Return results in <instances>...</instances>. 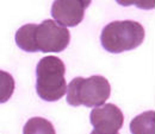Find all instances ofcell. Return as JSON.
<instances>
[{"instance_id": "1", "label": "cell", "mask_w": 155, "mask_h": 134, "mask_svg": "<svg viewBox=\"0 0 155 134\" xmlns=\"http://www.w3.org/2000/svg\"><path fill=\"white\" fill-rule=\"evenodd\" d=\"M144 39V29L135 20H115L101 31V46L112 54L134 50Z\"/></svg>"}, {"instance_id": "2", "label": "cell", "mask_w": 155, "mask_h": 134, "mask_svg": "<svg viewBox=\"0 0 155 134\" xmlns=\"http://www.w3.org/2000/svg\"><path fill=\"white\" fill-rule=\"evenodd\" d=\"M66 65L55 56L42 58L36 68V92L38 96L48 102L60 100L66 94Z\"/></svg>"}, {"instance_id": "3", "label": "cell", "mask_w": 155, "mask_h": 134, "mask_svg": "<svg viewBox=\"0 0 155 134\" xmlns=\"http://www.w3.org/2000/svg\"><path fill=\"white\" fill-rule=\"evenodd\" d=\"M67 102L73 106L99 107L110 97L111 86L104 76L75 77L67 86Z\"/></svg>"}, {"instance_id": "4", "label": "cell", "mask_w": 155, "mask_h": 134, "mask_svg": "<svg viewBox=\"0 0 155 134\" xmlns=\"http://www.w3.org/2000/svg\"><path fill=\"white\" fill-rule=\"evenodd\" d=\"M69 40V30L58 25L53 19H45L41 24H36L34 32V44L36 51L61 52L68 46Z\"/></svg>"}, {"instance_id": "5", "label": "cell", "mask_w": 155, "mask_h": 134, "mask_svg": "<svg viewBox=\"0 0 155 134\" xmlns=\"http://www.w3.org/2000/svg\"><path fill=\"white\" fill-rule=\"evenodd\" d=\"M90 121L94 127L93 131L99 134H115L123 127L124 115L114 103H104L92 109Z\"/></svg>"}, {"instance_id": "6", "label": "cell", "mask_w": 155, "mask_h": 134, "mask_svg": "<svg viewBox=\"0 0 155 134\" xmlns=\"http://www.w3.org/2000/svg\"><path fill=\"white\" fill-rule=\"evenodd\" d=\"M91 1H72V0H58L51 5V16L54 21L58 25L67 26H77L85 17V11L90 6Z\"/></svg>"}, {"instance_id": "7", "label": "cell", "mask_w": 155, "mask_h": 134, "mask_svg": "<svg viewBox=\"0 0 155 134\" xmlns=\"http://www.w3.org/2000/svg\"><path fill=\"white\" fill-rule=\"evenodd\" d=\"M131 134H155V113L147 111L135 116L130 122Z\"/></svg>"}, {"instance_id": "8", "label": "cell", "mask_w": 155, "mask_h": 134, "mask_svg": "<svg viewBox=\"0 0 155 134\" xmlns=\"http://www.w3.org/2000/svg\"><path fill=\"white\" fill-rule=\"evenodd\" d=\"M36 24H25L16 32V44L23 51L26 52H37L34 44V32Z\"/></svg>"}, {"instance_id": "9", "label": "cell", "mask_w": 155, "mask_h": 134, "mask_svg": "<svg viewBox=\"0 0 155 134\" xmlns=\"http://www.w3.org/2000/svg\"><path fill=\"white\" fill-rule=\"evenodd\" d=\"M23 134H56V132L50 121L35 116L26 121L23 127Z\"/></svg>"}, {"instance_id": "10", "label": "cell", "mask_w": 155, "mask_h": 134, "mask_svg": "<svg viewBox=\"0 0 155 134\" xmlns=\"http://www.w3.org/2000/svg\"><path fill=\"white\" fill-rule=\"evenodd\" d=\"M15 79L11 74L0 70V103L7 102L15 92Z\"/></svg>"}, {"instance_id": "11", "label": "cell", "mask_w": 155, "mask_h": 134, "mask_svg": "<svg viewBox=\"0 0 155 134\" xmlns=\"http://www.w3.org/2000/svg\"><path fill=\"white\" fill-rule=\"evenodd\" d=\"M91 134H99V133H97L96 131H92V132H91ZM115 134H119V133H115Z\"/></svg>"}]
</instances>
